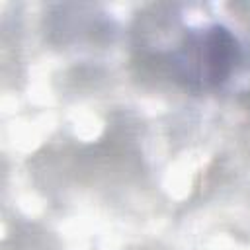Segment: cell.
I'll list each match as a JSON object with an SVG mask.
<instances>
[{
	"label": "cell",
	"instance_id": "obj_1",
	"mask_svg": "<svg viewBox=\"0 0 250 250\" xmlns=\"http://www.w3.org/2000/svg\"><path fill=\"white\" fill-rule=\"evenodd\" d=\"M242 49L236 35L221 25L191 29L172 57L178 80L193 92H209L223 86L236 70Z\"/></svg>",
	"mask_w": 250,
	"mask_h": 250
}]
</instances>
